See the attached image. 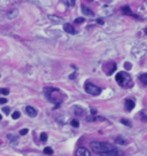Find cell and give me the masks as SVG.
<instances>
[{
    "mask_svg": "<svg viewBox=\"0 0 147 156\" xmlns=\"http://www.w3.org/2000/svg\"><path fill=\"white\" fill-rule=\"evenodd\" d=\"M91 114H92V115H96V114H97V110H96L94 108H92V109H91Z\"/></svg>",
    "mask_w": 147,
    "mask_h": 156,
    "instance_id": "f546056e",
    "label": "cell"
},
{
    "mask_svg": "<svg viewBox=\"0 0 147 156\" xmlns=\"http://www.w3.org/2000/svg\"><path fill=\"white\" fill-rule=\"evenodd\" d=\"M125 107H127V109H128L129 111L132 110V109L134 108V101L131 100V99H127V100H125Z\"/></svg>",
    "mask_w": 147,
    "mask_h": 156,
    "instance_id": "30bf717a",
    "label": "cell"
},
{
    "mask_svg": "<svg viewBox=\"0 0 147 156\" xmlns=\"http://www.w3.org/2000/svg\"><path fill=\"white\" fill-rule=\"evenodd\" d=\"M26 133H28V129H23V130L20 131V134H21V136H24V134H26Z\"/></svg>",
    "mask_w": 147,
    "mask_h": 156,
    "instance_id": "484cf974",
    "label": "cell"
},
{
    "mask_svg": "<svg viewBox=\"0 0 147 156\" xmlns=\"http://www.w3.org/2000/svg\"><path fill=\"white\" fill-rule=\"evenodd\" d=\"M0 93L4 95H7V94H9V90L8 88H0Z\"/></svg>",
    "mask_w": 147,
    "mask_h": 156,
    "instance_id": "d6986e66",
    "label": "cell"
},
{
    "mask_svg": "<svg viewBox=\"0 0 147 156\" xmlns=\"http://www.w3.org/2000/svg\"><path fill=\"white\" fill-rule=\"evenodd\" d=\"M115 143H119V145H128L129 141H128L127 138H124V137H122V136H119V137L115 139Z\"/></svg>",
    "mask_w": 147,
    "mask_h": 156,
    "instance_id": "ba28073f",
    "label": "cell"
},
{
    "mask_svg": "<svg viewBox=\"0 0 147 156\" xmlns=\"http://www.w3.org/2000/svg\"><path fill=\"white\" fill-rule=\"evenodd\" d=\"M86 120H87V122H93V120H103V118H102V117H94V116H92V117H87V118H86Z\"/></svg>",
    "mask_w": 147,
    "mask_h": 156,
    "instance_id": "9a60e30c",
    "label": "cell"
},
{
    "mask_svg": "<svg viewBox=\"0 0 147 156\" xmlns=\"http://www.w3.org/2000/svg\"><path fill=\"white\" fill-rule=\"evenodd\" d=\"M0 119H1V115H0Z\"/></svg>",
    "mask_w": 147,
    "mask_h": 156,
    "instance_id": "836d02e7",
    "label": "cell"
},
{
    "mask_svg": "<svg viewBox=\"0 0 147 156\" xmlns=\"http://www.w3.org/2000/svg\"><path fill=\"white\" fill-rule=\"evenodd\" d=\"M141 119L145 120V122H147V110L141 111Z\"/></svg>",
    "mask_w": 147,
    "mask_h": 156,
    "instance_id": "ac0fdd59",
    "label": "cell"
},
{
    "mask_svg": "<svg viewBox=\"0 0 147 156\" xmlns=\"http://www.w3.org/2000/svg\"><path fill=\"white\" fill-rule=\"evenodd\" d=\"M121 123L124 124V125H127V126H129V128H131V123L129 120H127V119H121Z\"/></svg>",
    "mask_w": 147,
    "mask_h": 156,
    "instance_id": "ffe728a7",
    "label": "cell"
},
{
    "mask_svg": "<svg viewBox=\"0 0 147 156\" xmlns=\"http://www.w3.org/2000/svg\"><path fill=\"white\" fill-rule=\"evenodd\" d=\"M6 102H7V99H5V98L0 99V105H4V103H6Z\"/></svg>",
    "mask_w": 147,
    "mask_h": 156,
    "instance_id": "4316f807",
    "label": "cell"
},
{
    "mask_svg": "<svg viewBox=\"0 0 147 156\" xmlns=\"http://www.w3.org/2000/svg\"><path fill=\"white\" fill-rule=\"evenodd\" d=\"M3 111H4L5 114H8V113H9V108H8V107H6V108H4V109H3Z\"/></svg>",
    "mask_w": 147,
    "mask_h": 156,
    "instance_id": "f1b7e54d",
    "label": "cell"
},
{
    "mask_svg": "<svg viewBox=\"0 0 147 156\" xmlns=\"http://www.w3.org/2000/svg\"><path fill=\"white\" fill-rule=\"evenodd\" d=\"M145 1H147V0H145Z\"/></svg>",
    "mask_w": 147,
    "mask_h": 156,
    "instance_id": "e575fe53",
    "label": "cell"
},
{
    "mask_svg": "<svg viewBox=\"0 0 147 156\" xmlns=\"http://www.w3.org/2000/svg\"><path fill=\"white\" fill-rule=\"evenodd\" d=\"M8 139H9V140H12L13 142H17V138H15V137H13L12 134H8Z\"/></svg>",
    "mask_w": 147,
    "mask_h": 156,
    "instance_id": "d4e9b609",
    "label": "cell"
},
{
    "mask_svg": "<svg viewBox=\"0 0 147 156\" xmlns=\"http://www.w3.org/2000/svg\"><path fill=\"white\" fill-rule=\"evenodd\" d=\"M75 22H76V23H83V22H84V18H77Z\"/></svg>",
    "mask_w": 147,
    "mask_h": 156,
    "instance_id": "83f0119b",
    "label": "cell"
},
{
    "mask_svg": "<svg viewBox=\"0 0 147 156\" xmlns=\"http://www.w3.org/2000/svg\"><path fill=\"white\" fill-rule=\"evenodd\" d=\"M116 82L119 84L121 87H131L133 85L132 83V79H131V76L128 74V72H119L116 75Z\"/></svg>",
    "mask_w": 147,
    "mask_h": 156,
    "instance_id": "7a4b0ae2",
    "label": "cell"
},
{
    "mask_svg": "<svg viewBox=\"0 0 147 156\" xmlns=\"http://www.w3.org/2000/svg\"><path fill=\"white\" fill-rule=\"evenodd\" d=\"M122 12H123L124 14H127V15L133 16V13L131 12V9H130V7H129V6H124V7H122Z\"/></svg>",
    "mask_w": 147,
    "mask_h": 156,
    "instance_id": "4fadbf2b",
    "label": "cell"
},
{
    "mask_svg": "<svg viewBox=\"0 0 147 156\" xmlns=\"http://www.w3.org/2000/svg\"><path fill=\"white\" fill-rule=\"evenodd\" d=\"M63 30L66 31L67 34H69V35H75V34H76L75 28H74L71 24H69V23H66V24L63 25Z\"/></svg>",
    "mask_w": 147,
    "mask_h": 156,
    "instance_id": "8992f818",
    "label": "cell"
},
{
    "mask_svg": "<svg viewBox=\"0 0 147 156\" xmlns=\"http://www.w3.org/2000/svg\"><path fill=\"white\" fill-rule=\"evenodd\" d=\"M49 20L55 21V22H60V21H61L60 18H57V17H56V16H54V15H49Z\"/></svg>",
    "mask_w": 147,
    "mask_h": 156,
    "instance_id": "603a6c76",
    "label": "cell"
},
{
    "mask_svg": "<svg viewBox=\"0 0 147 156\" xmlns=\"http://www.w3.org/2000/svg\"><path fill=\"white\" fill-rule=\"evenodd\" d=\"M70 3H71V5H75V3H76V0H70Z\"/></svg>",
    "mask_w": 147,
    "mask_h": 156,
    "instance_id": "4dcf8cb0",
    "label": "cell"
},
{
    "mask_svg": "<svg viewBox=\"0 0 147 156\" xmlns=\"http://www.w3.org/2000/svg\"><path fill=\"white\" fill-rule=\"evenodd\" d=\"M139 80L147 86V74H142V75H139Z\"/></svg>",
    "mask_w": 147,
    "mask_h": 156,
    "instance_id": "5bb4252c",
    "label": "cell"
},
{
    "mask_svg": "<svg viewBox=\"0 0 147 156\" xmlns=\"http://www.w3.org/2000/svg\"><path fill=\"white\" fill-rule=\"evenodd\" d=\"M75 76H76V74H73V75H71L69 78H71V79H73V78H75Z\"/></svg>",
    "mask_w": 147,
    "mask_h": 156,
    "instance_id": "1f68e13d",
    "label": "cell"
},
{
    "mask_svg": "<svg viewBox=\"0 0 147 156\" xmlns=\"http://www.w3.org/2000/svg\"><path fill=\"white\" fill-rule=\"evenodd\" d=\"M40 140L42 141H46L47 140V134L46 133H42L40 134Z\"/></svg>",
    "mask_w": 147,
    "mask_h": 156,
    "instance_id": "cb8c5ba5",
    "label": "cell"
},
{
    "mask_svg": "<svg viewBox=\"0 0 147 156\" xmlns=\"http://www.w3.org/2000/svg\"><path fill=\"white\" fill-rule=\"evenodd\" d=\"M25 111H26V114L30 116V117H36V116H37V110H36L34 107H31V106L25 107Z\"/></svg>",
    "mask_w": 147,
    "mask_h": 156,
    "instance_id": "52a82bcc",
    "label": "cell"
},
{
    "mask_svg": "<svg viewBox=\"0 0 147 156\" xmlns=\"http://www.w3.org/2000/svg\"><path fill=\"white\" fill-rule=\"evenodd\" d=\"M17 15H18V11L17 9H12L11 12H8L7 13V18L8 20H13V18H15V17H17Z\"/></svg>",
    "mask_w": 147,
    "mask_h": 156,
    "instance_id": "9c48e42d",
    "label": "cell"
},
{
    "mask_svg": "<svg viewBox=\"0 0 147 156\" xmlns=\"http://www.w3.org/2000/svg\"><path fill=\"white\" fill-rule=\"evenodd\" d=\"M84 88H85V91L89 93V94H91V95H99L100 93H101V88H100L99 86H97V85L91 84V83H85Z\"/></svg>",
    "mask_w": 147,
    "mask_h": 156,
    "instance_id": "3957f363",
    "label": "cell"
},
{
    "mask_svg": "<svg viewBox=\"0 0 147 156\" xmlns=\"http://www.w3.org/2000/svg\"><path fill=\"white\" fill-rule=\"evenodd\" d=\"M115 70H116V65L114 63V62H108V63H106L105 67H103V71H105L108 76L111 75Z\"/></svg>",
    "mask_w": 147,
    "mask_h": 156,
    "instance_id": "277c9868",
    "label": "cell"
},
{
    "mask_svg": "<svg viewBox=\"0 0 147 156\" xmlns=\"http://www.w3.org/2000/svg\"><path fill=\"white\" fill-rule=\"evenodd\" d=\"M119 150L117 149H113V150H110V151H108V153H105V154H101V156H119Z\"/></svg>",
    "mask_w": 147,
    "mask_h": 156,
    "instance_id": "7c38bea8",
    "label": "cell"
},
{
    "mask_svg": "<svg viewBox=\"0 0 147 156\" xmlns=\"http://www.w3.org/2000/svg\"><path fill=\"white\" fill-rule=\"evenodd\" d=\"M71 125H73L74 128H78V126H79V123H78L76 119H74V120H71Z\"/></svg>",
    "mask_w": 147,
    "mask_h": 156,
    "instance_id": "7402d4cb",
    "label": "cell"
},
{
    "mask_svg": "<svg viewBox=\"0 0 147 156\" xmlns=\"http://www.w3.org/2000/svg\"><path fill=\"white\" fill-rule=\"evenodd\" d=\"M82 12H83L84 15H87V16H93V15H94V13H93L91 9L86 8L84 5H82Z\"/></svg>",
    "mask_w": 147,
    "mask_h": 156,
    "instance_id": "8fae6325",
    "label": "cell"
},
{
    "mask_svg": "<svg viewBox=\"0 0 147 156\" xmlns=\"http://www.w3.org/2000/svg\"><path fill=\"white\" fill-rule=\"evenodd\" d=\"M44 153L47 154V155H51V154H53V149L51 147H45L44 148Z\"/></svg>",
    "mask_w": 147,
    "mask_h": 156,
    "instance_id": "2e32d148",
    "label": "cell"
},
{
    "mask_svg": "<svg viewBox=\"0 0 147 156\" xmlns=\"http://www.w3.org/2000/svg\"><path fill=\"white\" fill-rule=\"evenodd\" d=\"M90 147L92 149L93 153H97L99 155L101 154H105V153H108L113 149H115V147L108 142H100V141H92L90 143Z\"/></svg>",
    "mask_w": 147,
    "mask_h": 156,
    "instance_id": "6da1fadb",
    "label": "cell"
},
{
    "mask_svg": "<svg viewBox=\"0 0 147 156\" xmlns=\"http://www.w3.org/2000/svg\"><path fill=\"white\" fill-rule=\"evenodd\" d=\"M98 22H99L100 24H102V23H103V21H102V20H98Z\"/></svg>",
    "mask_w": 147,
    "mask_h": 156,
    "instance_id": "d6a6232c",
    "label": "cell"
},
{
    "mask_svg": "<svg viewBox=\"0 0 147 156\" xmlns=\"http://www.w3.org/2000/svg\"><path fill=\"white\" fill-rule=\"evenodd\" d=\"M20 116H21V114H20L18 111H15V113H13V115H12V117H13L14 119H17V118H20Z\"/></svg>",
    "mask_w": 147,
    "mask_h": 156,
    "instance_id": "44dd1931",
    "label": "cell"
},
{
    "mask_svg": "<svg viewBox=\"0 0 147 156\" xmlns=\"http://www.w3.org/2000/svg\"><path fill=\"white\" fill-rule=\"evenodd\" d=\"M75 113H76V115H84V114H85L84 110H83L82 108H78V107L75 109Z\"/></svg>",
    "mask_w": 147,
    "mask_h": 156,
    "instance_id": "e0dca14e",
    "label": "cell"
},
{
    "mask_svg": "<svg viewBox=\"0 0 147 156\" xmlns=\"http://www.w3.org/2000/svg\"><path fill=\"white\" fill-rule=\"evenodd\" d=\"M76 156H91V153L89 151V149L85 147H80L77 149L76 151Z\"/></svg>",
    "mask_w": 147,
    "mask_h": 156,
    "instance_id": "5b68a950",
    "label": "cell"
}]
</instances>
